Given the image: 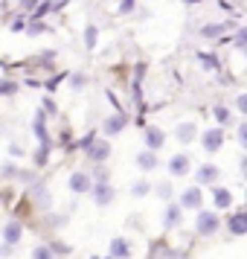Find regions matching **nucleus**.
<instances>
[{
  "instance_id": "nucleus-30",
  "label": "nucleus",
  "mask_w": 247,
  "mask_h": 259,
  "mask_svg": "<svg viewBox=\"0 0 247 259\" xmlns=\"http://www.w3.org/2000/svg\"><path fill=\"white\" fill-rule=\"evenodd\" d=\"M238 140L247 143V125H241V128H238Z\"/></svg>"
},
{
  "instance_id": "nucleus-7",
  "label": "nucleus",
  "mask_w": 247,
  "mask_h": 259,
  "mask_svg": "<svg viewBox=\"0 0 247 259\" xmlns=\"http://www.w3.org/2000/svg\"><path fill=\"white\" fill-rule=\"evenodd\" d=\"M111 256L128 259V256H131V245L125 242V239H114V242H111Z\"/></svg>"
},
{
  "instance_id": "nucleus-27",
  "label": "nucleus",
  "mask_w": 247,
  "mask_h": 259,
  "mask_svg": "<svg viewBox=\"0 0 247 259\" xmlns=\"http://www.w3.org/2000/svg\"><path fill=\"white\" fill-rule=\"evenodd\" d=\"M157 192H160L163 198H169V195H172V184H160V187H157Z\"/></svg>"
},
{
  "instance_id": "nucleus-28",
  "label": "nucleus",
  "mask_w": 247,
  "mask_h": 259,
  "mask_svg": "<svg viewBox=\"0 0 247 259\" xmlns=\"http://www.w3.org/2000/svg\"><path fill=\"white\" fill-rule=\"evenodd\" d=\"M134 9V0H122V6H119V12H131Z\"/></svg>"
},
{
  "instance_id": "nucleus-29",
  "label": "nucleus",
  "mask_w": 247,
  "mask_h": 259,
  "mask_svg": "<svg viewBox=\"0 0 247 259\" xmlns=\"http://www.w3.org/2000/svg\"><path fill=\"white\" fill-rule=\"evenodd\" d=\"M82 84H84V76H73V88H76V91H79Z\"/></svg>"
},
{
  "instance_id": "nucleus-15",
  "label": "nucleus",
  "mask_w": 247,
  "mask_h": 259,
  "mask_svg": "<svg viewBox=\"0 0 247 259\" xmlns=\"http://www.w3.org/2000/svg\"><path fill=\"white\" fill-rule=\"evenodd\" d=\"M137 166L145 169V172H149V169H157V157H154L152 152H142V154H137Z\"/></svg>"
},
{
  "instance_id": "nucleus-3",
  "label": "nucleus",
  "mask_w": 247,
  "mask_h": 259,
  "mask_svg": "<svg viewBox=\"0 0 247 259\" xmlns=\"http://www.w3.org/2000/svg\"><path fill=\"white\" fill-rule=\"evenodd\" d=\"M221 146H224V134L218 128H212V131L204 134V149H207V152H218Z\"/></svg>"
},
{
  "instance_id": "nucleus-2",
  "label": "nucleus",
  "mask_w": 247,
  "mask_h": 259,
  "mask_svg": "<svg viewBox=\"0 0 247 259\" xmlns=\"http://www.w3.org/2000/svg\"><path fill=\"white\" fill-rule=\"evenodd\" d=\"M180 204L189 207V210H201V204H204V195H201V187H192L186 189L183 195H180Z\"/></svg>"
},
{
  "instance_id": "nucleus-4",
  "label": "nucleus",
  "mask_w": 247,
  "mask_h": 259,
  "mask_svg": "<svg viewBox=\"0 0 247 259\" xmlns=\"http://www.w3.org/2000/svg\"><path fill=\"white\" fill-rule=\"evenodd\" d=\"M108 154H111V146H108V143H90V146H87V157L96 160V163H102Z\"/></svg>"
},
{
  "instance_id": "nucleus-1",
  "label": "nucleus",
  "mask_w": 247,
  "mask_h": 259,
  "mask_svg": "<svg viewBox=\"0 0 247 259\" xmlns=\"http://www.w3.org/2000/svg\"><path fill=\"white\" fill-rule=\"evenodd\" d=\"M218 227H221V222H218V215H215V212H210V210H201L198 212V233L201 236H212Z\"/></svg>"
},
{
  "instance_id": "nucleus-22",
  "label": "nucleus",
  "mask_w": 247,
  "mask_h": 259,
  "mask_svg": "<svg viewBox=\"0 0 247 259\" xmlns=\"http://www.w3.org/2000/svg\"><path fill=\"white\" fill-rule=\"evenodd\" d=\"M32 259H53V253H50V247H35Z\"/></svg>"
},
{
  "instance_id": "nucleus-16",
  "label": "nucleus",
  "mask_w": 247,
  "mask_h": 259,
  "mask_svg": "<svg viewBox=\"0 0 247 259\" xmlns=\"http://www.w3.org/2000/svg\"><path fill=\"white\" fill-rule=\"evenodd\" d=\"M180 224V210H177V204H169L166 207V227H177Z\"/></svg>"
},
{
  "instance_id": "nucleus-20",
  "label": "nucleus",
  "mask_w": 247,
  "mask_h": 259,
  "mask_svg": "<svg viewBox=\"0 0 247 259\" xmlns=\"http://www.w3.org/2000/svg\"><path fill=\"white\" fill-rule=\"evenodd\" d=\"M15 88H18L15 82H6V79H0V96H9V94H15Z\"/></svg>"
},
{
  "instance_id": "nucleus-19",
  "label": "nucleus",
  "mask_w": 247,
  "mask_h": 259,
  "mask_svg": "<svg viewBox=\"0 0 247 259\" xmlns=\"http://www.w3.org/2000/svg\"><path fill=\"white\" fill-rule=\"evenodd\" d=\"M224 29H230V24H212V26H204L201 32H204V38H215V35H221Z\"/></svg>"
},
{
  "instance_id": "nucleus-26",
  "label": "nucleus",
  "mask_w": 247,
  "mask_h": 259,
  "mask_svg": "<svg viewBox=\"0 0 247 259\" xmlns=\"http://www.w3.org/2000/svg\"><path fill=\"white\" fill-rule=\"evenodd\" d=\"M87 47H96V26H87Z\"/></svg>"
},
{
  "instance_id": "nucleus-24",
  "label": "nucleus",
  "mask_w": 247,
  "mask_h": 259,
  "mask_svg": "<svg viewBox=\"0 0 247 259\" xmlns=\"http://www.w3.org/2000/svg\"><path fill=\"white\" fill-rule=\"evenodd\" d=\"M244 44H247V32L238 29V32H235V47H244Z\"/></svg>"
},
{
  "instance_id": "nucleus-8",
  "label": "nucleus",
  "mask_w": 247,
  "mask_h": 259,
  "mask_svg": "<svg viewBox=\"0 0 247 259\" xmlns=\"http://www.w3.org/2000/svg\"><path fill=\"white\" fill-rule=\"evenodd\" d=\"M111 198H114V189L108 187L105 181H99V184H96V204L105 207V204H111Z\"/></svg>"
},
{
  "instance_id": "nucleus-13",
  "label": "nucleus",
  "mask_w": 247,
  "mask_h": 259,
  "mask_svg": "<svg viewBox=\"0 0 247 259\" xmlns=\"http://www.w3.org/2000/svg\"><path fill=\"white\" fill-rule=\"evenodd\" d=\"M145 143H149V149H160V146H163V131L160 128H149L145 131Z\"/></svg>"
},
{
  "instance_id": "nucleus-23",
  "label": "nucleus",
  "mask_w": 247,
  "mask_h": 259,
  "mask_svg": "<svg viewBox=\"0 0 247 259\" xmlns=\"http://www.w3.org/2000/svg\"><path fill=\"white\" fill-rule=\"evenodd\" d=\"M131 192H134V195H145V192H149V184H145V181H140V184H134V189H131Z\"/></svg>"
},
{
  "instance_id": "nucleus-31",
  "label": "nucleus",
  "mask_w": 247,
  "mask_h": 259,
  "mask_svg": "<svg viewBox=\"0 0 247 259\" xmlns=\"http://www.w3.org/2000/svg\"><path fill=\"white\" fill-rule=\"evenodd\" d=\"M93 259H96V256H93Z\"/></svg>"
},
{
  "instance_id": "nucleus-5",
  "label": "nucleus",
  "mask_w": 247,
  "mask_h": 259,
  "mask_svg": "<svg viewBox=\"0 0 247 259\" xmlns=\"http://www.w3.org/2000/svg\"><path fill=\"white\" fill-rule=\"evenodd\" d=\"M195 178H198L201 184H212V181H218V166H212V163L198 166V172H195Z\"/></svg>"
},
{
  "instance_id": "nucleus-9",
  "label": "nucleus",
  "mask_w": 247,
  "mask_h": 259,
  "mask_svg": "<svg viewBox=\"0 0 247 259\" xmlns=\"http://www.w3.org/2000/svg\"><path fill=\"white\" fill-rule=\"evenodd\" d=\"M90 187H93V184H90V178L82 175V172H76V175L70 178V189H73V192H87Z\"/></svg>"
},
{
  "instance_id": "nucleus-21",
  "label": "nucleus",
  "mask_w": 247,
  "mask_h": 259,
  "mask_svg": "<svg viewBox=\"0 0 247 259\" xmlns=\"http://www.w3.org/2000/svg\"><path fill=\"white\" fill-rule=\"evenodd\" d=\"M215 119L227 125V122H230V111H227V108H215Z\"/></svg>"
},
{
  "instance_id": "nucleus-18",
  "label": "nucleus",
  "mask_w": 247,
  "mask_h": 259,
  "mask_svg": "<svg viewBox=\"0 0 247 259\" xmlns=\"http://www.w3.org/2000/svg\"><path fill=\"white\" fill-rule=\"evenodd\" d=\"M233 204V195L227 192V189H215V207H221V210H227Z\"/></svg>"
},
{
  "instance_id": "nucleus-14",
  "label": "nucleus",
  "mask_w": 247,
  "mask_h": 259,
  "mask_svg": "<svg viewBox=\"0 0 247 259\" xmlns=\"http://www.w3.org/2000/svg\"><path fill=\"white\" fill-rule=\"evenodd\" d=\"M230 230H233L235 236H241L247 230V215H244V212H238V215H233V219H230Z\"/></svg>"
},
{
  "instance_id": "nucleus-17",
  "label": "nucleus",
  "mask_w": 247,
  "mask_h": 259,
  "mask_svg": "<svg viewBox=\"0 0 247 259\" xmlns=\"http://www.w3.org/2000/svg\"><path fill=\"white\" fill-rule=\"evenodd\" d=\"M35 137L41 140V146H50V140H47V128H44V114H38V117H35Z\"/></svg>"
},
{
  "instance_id": "nucleus-6",
  "label": "nucleus",
  "mask_w": 247,
  "mask_h": 259,
  "mask_svg": "<svg viewBox=\"0 0 247 259\" xmlns=\"http://www.w3.org/2000/svg\"><path fill=\"white\" fill-rule=\"evenodd\" d=\"M169 172H172V175H186L189 172V157L186 154H175V157L169 160Z\"/></svg>"
},
{
  "instance_id": "nucleus-25",
  "label": "nucleus",
  "mask_w": 247,
  "mask_h": 259,
  "mask_svg": "<svg viewBox=\"0 0 247 259\" xmlns=\"http://www.w3.org/2000/svg\"><path fill=\"white\" fill-rule=\"evenodd\" d=\"M201 61H207V67H218L215 56H210V53H201Z\"/></svg>"
},
{
  "instance_id": "nucleus-10",
  "label": "nucleus",
  "mask_w": 247,
  "mask_h": 259,
  "mask_svg": "<svg viewBox=\"0 0 247 259\" xmlns=\"http://www.w3.org/2000/svg\"><path fill=\"white\" fill-rule=\"evenodd\" d=\"M122 128H125V117L122 114H114V117L105 119V134H119Z\"/></svg>"
},
{
  "instance_id": "nucleus-11",
  "label": "nucleus",
  "mask_w": 247,
  "mask_h": 259,
  "mask_svg": "<svg viewBox=\"0 0 247 259\" xmlns=\"http://www.w3.org/2000/svg\"><path fill=\"white\" fill-rule=\"evenodd\" d=\"M195 134H198V131H195L192 122H180V125H177V140L180 143H192L195 140Z\"/></svg>"
},
{
  "instance_id": "nucleus-12",
  "label": "nucleus",
  "mask_w": 247,
  "mask_h": 259,
  "mask_svg": "<svg viewBox=\"0 0 247 259\" xmlns=\"http://www.w3.org/2000/svg\"><path fill=\"white\" fill-rule=\"evenodd\" d=\"M21 233H24V230H21V224H18V222L6 224V230H3V239H6V245L18 242V239H21Z\"/></svg>"
}]
</instances>
